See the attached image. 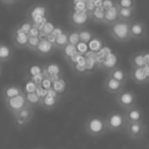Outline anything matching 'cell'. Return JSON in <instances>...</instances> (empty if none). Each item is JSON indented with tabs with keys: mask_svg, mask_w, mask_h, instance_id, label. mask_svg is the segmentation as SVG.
Wrapping results in <instances>:
<instances>
[{
	"mask_svg": "<svg viewBox=\"0 0 149 149\" xmlns=\"http://www.w3.org/2000/svg\"><path fill=\"white\" fill-rule=\"evenodd\" d=\"M108 33L110 37L118 43H128L132 40L130 36V23L116 22L108 26Z\"/></svg>",
	"mask_w": 149,
	"mask_h": 149,
	"instance_id": "cell-1",
	"label": "cell"
},
{
	"mask_svg": "<svg viewBox=\"0 0 149 149\" xmlns=\"http://www.w3.org/2000/svg\"><path fill=\"white\" fill-rule=\"evenodd\" d=\"M85 132L92 137H100L107 133L105 118L99 116H93L85 123Z\"/></svg>",
	"mask_w": 149,
	"mask_h": 149,
	"instance_id": "cell-2",
	"label": "cell"
},
{
	"mask_svg": "<svg viewBox=\"0 0 149 149\" xmlns=\"http://www.w3.org/2000/svg\"><path fill=\"white\" fill-rule=\"evenodd\" d=\"M107 132L110 133H122L126 131L127 123L124 112L120 111H111L107 114L105 118Z\"/></svg>",
	"mask_w": 149,
	"mask_h": 149,
	"instance_id": "cell-3",
	"label": "cell"
},
{
	"mask_svg": "<svg viewBox=\"0 0 149 149\" xmlns=\"http://www.w3.org/2000/svg\"><path fill=\"white\" fill-rule=\"evenodd\" d=\"M114 101L118 106H120L123 110H128L132 107L137 106V102H138V98H137L136 93H134L131 90L124 89L120 93L114 96Z\"/></svg>",
	"mask_w": 149,
	"mask_h": 149,
	"instance_id": "cell-4",
	"label": "cell"
},
{
	"mask_svg": "<svg viewBox=\"0 0 149 149\" xmlns=\"http://www.w3.org/2000/svg\"><path fill=\"white\" fill-rule=\"evenodd\" d=\"M147 127L144 123H130L127 125L126 135L133 140H140L146 134Z\"/></svg>",
	"mask_w": 149,
	"mask_h": 149,
	"instance_id": "cell-5",
	"label": "cell"
},
{
	"mask_svg": "<svg viewBox=\"0 0 149 149\" xmlns=\"http://www.w3.org/2000/svg\"><path fill=\"white\" fill-rule=\"evenodd\" d=\"M4 104L6 109L13 114H17L19 110L23 109L25 106H27V101H26V96L25 93L21 94V95L17 96V97L10 98V99L4 100Z\"/></svg>",
	"mask_w": 149,
	"mask_h": 149,
	"instance_id": "cell-6",
	"label": "cell"
},
{
	"mask_svg": "<svg viewBox=\"0 0 149 149\" xmlns=\"http://www.w3.org/2000/svg\"><path fill=\"white\" fill-rule=\"evenodd\" d=\"M34 118V108L30 107V106H25L22 110H19L17 114L13 116V120H15V124L17 128H24L26 127L32 118Z\"/></svg>",
	"mask_w": 149,
	"mask_h": 149,
	"instance_id": "cell-7",
	"label": "cell"
},
{
	"mask_svg": "<svg viewBox=\"0 0 149 149\" xmlns=\"http://www.w3.org/2000/svg\"><path fill=\"white\" fill-rule=\"evenodd\" d=\"M130 36L134 40H145L147 38V28L143 22L134 21L130 23Z\"/></svg>",
	"mask_w": 149,
	"mask_h": 149,
	"instance_id": "cell-8",
	"label": "cell"
},
{
	"mask_svg": "<svg viewBox=\"0 0 149 149\" xmlns=\"http://www.w3.org/2000/svg\"><path fill=\"white\" fill-rule=\"evenodd\" d=\"M90 19V15L87 11H70V23L78 29H83Z\"/></svg>",
	"mask_w": 149,
	"mask_h": 149,
	"instance_id": "cell-9",
	"label": "cell"
},
{
	"mask_svg": "<svg viewBox=\"0 0 149 149\" xmlns=\"http://www.w3.org/2000/svg\"><path fill=\"white\" fill-rule=\"evenodd\" d=\"M123 112H124V116L128 124H130V123H144V112L138 105L128 110H125Z\"/></svg>",
	"mask_w": 149,
	"mask_h": 149,
	"instance_id": "cell-10",
	"label": "cell"
},
{
	"mask_svg": "<svg viewBox=\"0 0 149 149\" xmlns=\"http://www.w3.org/2000/svg\"><path fill=\"white\" fill-rule=\"evenodd\" d=\"M103 87L106 90V92H108V93L112 94L114 96L118 95V93H120L125 89V85H123L122 83L116 81V80H113L110 77L105 78L103 83Z\"/></svg>",
	"mask_w": 149,
	"mask_h": 149,
	"instance_id": "cell-11",
	"label": "cell"
},
{
	"mask_svg": "<svg viewBox=\"0 0 149 149\" xmlns=\"http://www.w3.org/2000/svg\"><path fill=\"white\" fill-rule=\"evenodd\" d=\"M46 15H47V8L46 6L44 5H35L33 6L29 11V19H30V22L32 23V25L37 22H39L40 19H44L46 17Z\"/></svg>",
	"mask_w": 149,
	"mask_h": 149,
	"instance_id": "cell-12",
	"label": "cell"
},
{
	"mask_svg": "<svg viewBox=\"0 0 149 149\" xmlns=\"http://www.w3.org/2000/svg\"><path fill=\"white\" fill-rule=\"evenodd\" d=\"M107 77L112 78L113 80H116V81L120 82L123 85L126 86L127 82H128V79H129V74L123 68L118 65V66H114L113 68H111V70L108 72Z\"/></svg>",
	"mask_w": 149,
	"mask_h": 149,
	"instance_id": "cell-13",
	"label": "cell"
},
{
	"mask_svg": "<svg viewBox=\"0 0 149 149\" xmlns=\"http://www.w3.org/2000/svg\"><path fill=\"white\" fill-rule=\"evenodd\" d=\"M23 88L19 85H7L2 88L1 91V96H2L3 100L10 99V98L17 97V96L23 94Z\"/></svg>",
	"mask_w": 149,
	"mask_h": 149,
	"instance_id": "cell-14",
	"label": "cell"
},
{
	"mask_svg": "<svg viewBox=\"0 0 149 149\" xmlns=\"http://www.w3.org/2000/svg\"><path fill=\"white\" fill-rule=\"evenodd\" d=\"M55 50L56 49L54 47V45H52L50 42H48L45 38H40V43L35 52L40 56H46L53 53Z\"/></svg>",
	"mask_w": 149,
	"mask_h": 149,
	"instance_id": "cell-15",
	"label": "cell"
},
{
	"mask_svg": "<svg viewBox=\"0 0 149 149\" xmlns=\"http://www.w3.org/2000/svg\"><path fill=\"white\" fill-rule=\"evenodd\" d=\"M118 8V19L120 22L125 23H132L135 21L136 17V7L133 8Z\"/></svg>",
	"mask_w": 149,
	"mask_h": 149,
	"instance_id": "cell-16",
	"label": "cell"
},
{
	"mask_svg": "<svg viewBox=\"0 0 149 149\" xmlns=\"http://www.w3.org/2000/svg\"><path fill=\"white\" fill-rule=\"evenodd\" d=\"M130 74V77L133 80V82L138 84V85H143V84L149 83L143 68H132L130 70V74Z\"/></svg>",
	"mask_w": 149,
	"mask_h": 149,
	"instance_id": "cell-17",
	"label": "cell"
},
{
	"mask_svg": "<svg viewBox=\"0 0 149 149\" xmlns=\"http://www.w3.org/2000/svg\"><path fill=\"white\" fill-rule=\"evenodd\" d=\"M13 56V50L11 49V47L7 44L1 43L0 45V62L9 61Z\"/></svg>",
	"mask_w": 149,
	"mask_h": 149,
	"instance_id": "cell-18",
	"label": "cell"
},
{
	"mask_svg": "<svg viewBox=\"0 0 149 149\" xmlns=\"http://www.w3.org/2000/svg\"><path fill=\"white\" fill-rule=\"evenodd\" d=\"M60 98L53 97V96L46 95L44 98L41 99V107L45 108L47 110H51L57 106L58 102H59Z\"/></svg>",
	"mask_w": 149,
	"mask_h": 149,
	"instance_id": "cell-19",
	"label": "cell"
},
{
	"mask_svg": "<svg viewBox=\"0 0 149 149\" xmlns=\"http://www.w3.org/2000/svg\"><path fill=\"white\" fill-rule=\"evenodd\" d=\"M118 8L116 6L112 7L110 9H107L105 10V15H104V22L103 25L106 26H110L112 24H114L116 22H118Z\"/></svg>",
	"mask_w": 149,
	"mask_h": 149,
	"instance_id": "cell-20",
	"label": "cell"
},
{
	"mask_svg": "<svg viewBox=\"0 0 149 149\" xmlns=\"http://www.w3.org/2000/svg\"><path fill=\"white\" fill-rule=\"evenodd\" d=\"M130 62L131 65H132V68H143L146 65L143 52H138V53L133 54L130 58Z\"/></svg>",
	"mask_w": 149,
	"mask_h": 149,
	"instance_id": "cell-21",
	"label": "cell"
},
{
	"mask_svg": "<svg viewBox=\"0 0 149 149\" xmlns=\"http://www.w3.org/2000/svg\"><path fill=\"white\" fill-rule=\"evenodd\" d=\"M29 36L27 34H19V35H13V43L19 49H26L28 45Z\"/></svg>",
	"mask_w": 149,
	"mask_h": 149,
	"instance_id": "cell-22",
	"label": "cell"
},
{
	"mask_svg": "<svg viewBox=\"0 0 149 149\" xmlns=\"http://www.w3.org/2000/svg\"><path fill=\"white\" fill-rule=\"evenodd\" d=\"M66 89H68V83H66V81L62 77L55 80V81L52 83V90L55 91L60 97H61L62 94L66 91Z\"/></svg>",
	"mask_w": 149,
	"mask_h": 149,
	"instance_id": "cell-23",
	"label": "cell"
},
{
	"mask_svg": "<svg viewBox=\"0 0 149 149\" xmlns=\"http://www.w3.org/2000/svg\"><path fill=\"white\" fill-rule=\"evenodd\" d=\"M27 105L32 108L41 106V98L34 92V93H25Z\"/></svg>",
	"mask_w": 149,
	"mask_h": 149,
	"instance_id": "cell-24",
	"label": "cell"
},
{
	"mask_svg": "<svg viewBox=\"0 0 149 149\" xmlns=\"http://www.w3.org/2000/svg\"><path fill=\"white\" fill-rule=\"evenodd\" d=\"M90 19L93 21L96 24H103L104 15H105V10L102 7L100 8H95L93 13H90Z\"/></svg>",
	"mask_w": 149,
	"mask_h": 149,
	"instance_id": "cell-25",
	"label": "cell"
},
{
	"mask_svg": "<svg viewBox=\"0 0 149 149\" xmlns=\"http://www.w3.org/2000/svg\"><path fill=\"white\" fill-rule=\"evenodd\" d=\"M32 27H33V25H32L31 22L30 21L25 22V23L21 24V25L17 26V27L13 30V35H19V34H27L28 35V33H29L30 30L32 29Z\"/></svg>",
	"mask_w": 149,
	"mask_h": 149,
	"instance_id": "cell-26",
	"label": "cell"
},
{
	"mask_svg": "<svg viewBox=\"0 0 149 149\" xmlns=\"http://www.w3.org/2000/svg\"><path fill=\"white\" fill-rule=\"evenodd\" d=\"M68 32H63L61 35H59L57 38H56V41H55V49H60L61 50L62 48L64 47L65 45L68 44Z\"/></svg>",
	"mask_w": 149,
	"mask_h": 149,
	"instance_id": "cell-27",
	"label": "cell"
},
{
	"mask_svg": "<svg viewBox=\"0 0 149 149\" xmlns=\"http://www.w3.org/2000/svg\"><path fill=\"white\" fill-rule=\"evenodd\" d=\"M60 52H61L62 56L68 59V58L72 57L74 54L77 53V46L72 45V44H68V45H65L61 50H60Z\"/></svg>",
	"mask_w": 149,
	"mask_h": 149,
	"instance_id": "cell-28",
	"label": "cell"
},
{
	"mask_svg": "<svg viewBox=\"0 0 149 149\" xmlns=\"http://www.w3.org/2000/svg\"><path fill=\"white\" fill-rule=\"evenodd\" d=\"M72 8L70 11H76V13H80V11H86V5H85V0H76L74 2H72Z\"/></svg>",
	"mask_w": 149,
	"mask_h": 149,
	"instance_id": "cell-29",
	"label": "cell"
},
{
	"mask_svg": "<svg viewBox=\"0 0 149 149\" xmlns=\"http://www.w3.org/2000/svg\"><path fill=\"white\" fill-rule=\"evenodd\" d=\"M79 37H80V42H84V43H88V42L92 41V38H93V34L90 31H87V30L81 29L79 30Z\"/></svg>",
	"mask_w": 149,
	"mask_h": 149,
	"instance_id": "cell-30",
	"label": "cell"
},
{
	"mask_svg": "<svg viewBox=\"0 0 149 149\" xmlns=\"http://www.w3.org/2000/svg\"><path fill=\"white\" fill-rule=\"evenodd\" d=\"M116 6L118 8H133L136 7V2L133 0H120L116 1Z\"/></svg>",
	"mask_w": 149,
	"mask_h": 149,
	"instance_id": "cell-31",
	"label": "cell"
},
{
	"mask_svg": "<svg viewBox=\"0 0 149 149\" xmlns=\"http://www.w3.org/2000/svg\"><path fill=\"white\" fill-rule=\"evenodd\" d=\"M40 43V37H29V40H28V45L26 49H29L31 51H36L38 45Z\"/></svg>",
	"mask_w": 149,
	"mask_h": 149,
	"instance_id": "cell-32",
	"label": "cell"
},
{
	"mask_svg": "<svg viewBox=\"0 0 149 149\" xmlns=\"http://www.w3.org/2000/svg\"><path fill=\"white\" fill-rule=\"evenodd\" d=\"M68 44H72V45L77 46L78 44L80 43L79 32H78V31H72V32H68Z\"/></svg>",
	"mask_w": 149,
	"mask_h": 149,
	"instance_id": "cell-33",
	"label": "cell"
},
{
	"mask_svg": "<svg viewBox=\"0 0 149 149\" xmlns=\"http://www.w3.org/2000/svg\"><path fill=\"white\" fill-rule=\"evenodd\" d=\"M54 25L51 23V22H47V23L44 25V27L42 28V30H41V35L42 36H44V37H46L47 35H50V34L53 32V30H54Z\"/></svg>",
	"mask_w": 149,
	"mask_h": 149,
	"instance_id": "cell-34",
	"label": "cell"
},
{
	"mask_svg": "<svg viewBox=\"0 0 149 149\" xmlns=\"http://www.w3.org/2000/svg\"><path fill=\"white\" fill-rule=\"evenodd\" d=\"M36 89H37V85L34 84L31 80H29L26 84L25 88L23 89V91L24 93H34V92H36Z\"/></svg>",
	"mask_w": 149,
	"mask_h": 149,
	"instance_id": "cell-35",
	"label": "cell"
},
{
	"mask_svg": "<svg viewBox=\"0 0 149 149\" xmlns=\"http://www.w3.org/2000/svg\"><path fill=\"white\" fill-rule=\"evenodd\" d=\"M52 83L53 82L51 81L50 79H48V78H44L43 79V81H42V83H41V85L40 86H42V87L44 88L45 90H50L52 88Z\"/></svg>",
	"mask_w": 149,
	"mask_h": 149,
	"instance_id": "cell-36",
	"label": "cell"
},
{
	"mask_svg": "<svg viewBox=\"0 0 149 149\" xmlns=\"http://www.w3.org/2000/svg\"><path fill=\"white\" fill-rule=\"evenodd\" d=\"M85 5H86V11L89 15L91 13H93L94 9H95V6L93 4V0H85Z\"/></svg>",
	"mask_w": 149,
	"mask_h": 149,
	"instance_id": "cell-37",
	"label": "cell"
},
{
	"mask_svg": "<svg viewBox=\"0 0 149 149\" xmlns=\"http://www.w3.org/2000/svg\"><path fill=\"white\" fill-rule=\"evenodd\" d=\"M114 6H116V1H109V0L102 1V8L104 10H107V9H110Z\"/></svg>",
	"mask_w": 149,
	"mask_h": 149,
	"instance_id": "cell-38",
	"label": "cell"
},
{
	"mask_svg": "<svg viewBox=\"0 0 149 149\" xmlns=\"http://www.w3.org/2000/svg\"><path fill=\"white\" fill-rule=\"evenodd\" d=\"M40 34H41V32H40V30H38L36 27H32V29L30 30V32L28 33V36L29 37H40Z\"/></svg>",
	"mask_w": 149,
	"mask_h": 149,
	"instance_id": "cell-39",
	"label": "cell"
},
{
	"mask_svg": "<svg viewBox=\"0 0 149 149\" xmlns=\"http://www.w3.org/2000/svg\"><path fill=\"white\" fill-rule=\"evenodd\" d=\"M1 4H4V5H13V4H17V3H21V1H17V0H2V1H0Z\"/></svg>",
	"mask_w": 149,
	"mask_h": 149,
	"instance_id": "cell-40",
	"label": "cell"
},
{
	"mask_svg": "<svg viewBox=\"0 0 149 149\" xmlns=\"http://www.w3.org/2000/svg\"><path fill=\"white\" fill-rule=\"evenodd\" d=\"M63 33V30L62 29H60V28H58V27H55L54 28V30H53V32H52V35L54 36V37H56L57 38L59 35H61V34Z\"/></svg>",
	"mask_w": 149,
	"mask_h": 149,
	"instance_id": "cell-41",
	"label": "cell"
},
{
	"mask_svg": "<svg viewBox=\"0 0 149 149\" xmlns=\"http://www.w3.org/2000/svg\"><path fill=\"white\" fill-rule=\"evenodd\" d=\"M143 55H144L145 63H146V65L149 66V52H143Z\"/></svg>",
	"mask_w": 149,
	"mask_h": 149,
	"instance_id": "cell-42",
	"label": "cell"
},
{
	"mask_svg": "<svg viewBox=\"0 0 149 149\" xmlns=\"http://www.w3.org/2000/svg\"><path fill=\"white\" fill-rule=\"evenodd\" d=\"M143 70H144L145 74H146V77H147V80H148V82H149V66L145 65L144 68H143Z\"/></svg>",
	"mask_w": 149,
	"mask_h": 149,
	"instance_id": "cell-43",
	"label": "cell"
},
{
	"mask_svg": "<svg viewBox=\"0 0 149 149\" xmlns=\"http://www.w3.org/2000/svg\"><path fill=\"white\" fill-rule=\"evenodd\" d=\"M2 70H3V68H2V63L0 62V76H1V74H2Z\"/></svg>",
	"mask_w": 149,
	"mask_h": 149,
	"instance_id": "cell-44",
	"label": "cell"
},
{
	"mask_svg": "<svg viewBox=\"0 0 149 149\" xmlns=\"http://www.w3.org/2000/svg\"><path fill=\"white\" fill-rule=\"evenodd\" d=\"M34 149H44V148H42V147H36V148H34Z\"/></svg>",
	"mask_w": 149,
	"mask_h": 149,
	"instance_id": "cell-45",
	"label": "cell"
},
{
	"mask_svg": "<svg viewBox=\"0 0 149 149\" xmlns=\"http://www.w3.org/2000/svg\"><path fill=\"white\" fill-rule=\"evenodd\" d=\"M0 45H1V42H0Z\"/></svg>",
	"mask_w": 149,
	"mask_h": 149,
	"instance_id": "cell-46",
	"label": "cell"
}]
</instances>
